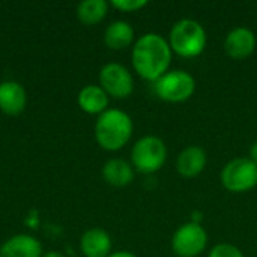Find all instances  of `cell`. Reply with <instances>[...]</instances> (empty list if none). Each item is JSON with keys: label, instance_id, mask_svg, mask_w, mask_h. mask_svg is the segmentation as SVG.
<instances>
[{"label": "cell", "instance_id": "6da1fadb", "mask_svg": "<svg viewBox=\"0 0 257 257\" xmlns=\"http://www.w3.org/2000/svg\"><path fill=\"white\" fill-rule=\"evenodd\" d=\"M172 53L173 51L169 41H166L161 35L145 33L133 47V66L142 78L155 83L166 72H169Z\"/></svg>", "mask_w": 257, "mask_h": 257}, {"label": "cell", "instance_id": "e0dca14e", "mask_svg": "<svg viewBox=\"0 0 257 257\" xmlns=\"http://www.w3.org/2000/svg\"><path fill=\"white\" fill-rule=\"evenodd\" d=\"M108 11L105 0H84L77 6V17L86 26H95L101 23Z\"/></svg>", "mask_w": 257, "mask_h": 257}, {"label": "cell", "instance_id": "9c48e42d", "mask_svg": "<svg viewBox=\"0 0 257 257\" xmlns=\"http://www.w3.org/2000/svg\"><path fill=\"white\" fill-rule=\"evenodd\" d=\"M256 48V35L247 27H236L230 30L224 41V50L229 57L235 60L247 59Z\"/></svg>", "mask_w": 257, "mask_h": 257}, {"label": "cell", "instance_id": "9a60e30c", "mask_svg": "<svg viewBox=\"0 0 257 257\" xmlns=\"http://www.w3.org/2000/svg\"><path fill=\"white\" fill-rule=\"evenodd\" d=\"M102 178L113 187H126L134 181V167L125 160L113 158L104 164Z\"/></svg>", "mask_w": 257, "mask_h": 257}, {"label": "cell", "instance_id": "ba28073f", "mask_svg": "<svg viewBox=\"0 0 257 257\" xmlns=\"http://www.w3.org/2000/svg\"><path fill=\"white\" fill-rule=\"evenodd\" d=\"M99 83L108 96L123 99L134 90L131 72L120 63H107L99 71Z\"/></svg>", "mask_w": 257, "mask_h": 257}, {"label": "cell", "instance_id": "7402d4cb", "mask_svg": "<svg viewBox=\"0 0 257 257\" xmlns=\"http://www.w3.org/2000/svg\"><path fill=\"white\" fill-rule=\"evenodd\" d=\"M42 257H65L62 253H59V251H48L47 254H44Z\"/></svg>", "mask_w": 257, "mask_h": 257}, {"label": "cell", "instance_id": "52a82bcc", "mask_svg": "<svg viewBox=\"0 0 257 257\" xmlns=\"http://www.w3.org/2000/svg\"><path fill=\"white\" fill-rule=\"evenodd\" d=\"M208 244V233L200 223L182 224L172 238V248L179 257H197Z\"/></svg>", "mask_w": 257, "mask_h": 257}, {"label": "cell", "instance_id": "7a4b0ae2", "mask_svg": "<svg viewBox=\"0 0 257 257\" xmlns=\"http://www.w3.org/2000/svg\"><path fill=\"white\" fill-rule=\"evenodd\" d=\"M133 120L130 114L117 108H107L95 123V139L98 145L110 152L122 149L133 136Z\"/></svg>", "mask_w": 257, "mask_h": 257}, {"label": "cell", "instance_id": "7c38bea8", "mask_svg": "<svg viewBox=\"0 0 257 257\" xmlns=\"http://www.w3.org/2000/svg\"><path fill=\"white\" fill-rule=\"evenodd\" d=\"M208 163L206 152L199 146H188L185 148L176 160L178 173L184 178H196L200 175Z\"/></svg>", "mask_w": 257, "mask_h": 257}, {"label": "cell", "instance_id": "ffe728a7", "mask_svg": "<svg viewBox=\"0 0 257 257\" xmlns=\"http://www.w3.org/2000/svg\"><path fill=\"white\" fill-rule=\"evenodd\" d=\"M250 160L257 164V142H254L250 148Z\"/></svg>", "mask_w": 257, "mask_h": 257}, {"label": "cell", "instance_id": "5bb4252c", "mask_svg": "<svg viewBox=\"0 0 257 257\" xmlns=\"http://www.w3.org/2000/svg\"><path fill=\"white\" fill-rule=\"evenodd\" d=\"M78 105L87 114H102L108 107V95L101 86L89 84L80 90Z\"/></svg>", "mask_w": 257, "mask_h": 257}, {"label": "cell", "instance_id": "277c9868", "mask_svg": "<svg viewBox=\"0 0 257 257\" xmlns=\"http://www.w3.org/2000/svg\"><path fill=\"white\" fill-rule=\"evenodd\" d=\"M167 160V149L161 139L155 136H146L137 140L131 151L133 167L145 175L158 172Z\"/></svg>", "mask_w": 257, "mask_h": 257}, {"label": "cell", "instance_id": "30bf717a", "mask_svg": "<svg viewBox=\"0 0 257 257\" xmlns=\"http://www.w3.org/2000/svg\"><path fill=\"white\" fill-rule=\"evenodd\" d=\"M27 102L24 87L17 81L0 83V110L9 116H17L24 111Z\"/></svg>", "mask_w": 257, "mask_h": 257}, {"label": "cell", "instance_id": "ac0fdd59", "mask_svg": "<svg viewBox=\"0 0 257 257\" xmlns=\"http://www.w3.org/2000/svg\"><path fill=\"white\" fill-rule=\"evenodd\" d=\"M208 257H244L242 251L232 244H218L215 245Z\"/></svg>", "mask_w": 257, "mask_h": 257}, {"label": "cell", "instance_id": "8992f818", "mask_svg": "<svg viewBox=\"0 0 257 257\" xmlns=\"http://www.w3.org/2000/svg\"><path fill=\"white\" fill-rule=\"evenodd\" d=\"M221 184L232 193H245L257 185V164L250 158H235L221 170Z\"/></svg>", "mask_w": 257, "mask_h": 257}, {"label": "cell", "instance_id": "3957f363", "mask_svg": "<svg viewBox=\"0 0 257 257\" xmlns=\"http://www.w3.org/2000/svg\"><path fill=\"white\" fill-rule=\"evenodd\" d=\"M208 36L203 26L191 18L179 20L170 30L169 45L181 57H197L206 48Z\"/></svg>", "mask_w": 257, "mask_h": 257}, {"label": "cell", "instance_id": "44dd1931", "mask_svg": "<svg viewBox=\"0 0 257 257\" xmlns=\"http://www.w3.org/2000/svg\"><path fill=\"white\" fill-rule=\"evenodd\" d=\"M108 257H137L136 254L130 253V251H116V253H111Z\"/></svg>", "mask_w": 257, "mask_h": 257}, {"label": "cell", "instance_id": "8fae6325", "mask_svg": "<svg viewBox=\"0 0 257 257\" xmlns=\"http://www.w3.org/2000/svg\"><path fill=\"white\" fill-rule=\"evenodd\" d=\"M0 257H42V245L35 236L15 235L3 242Z\"/></svg>", "mask_w": 257, "mask_h": 257}, {"label": "cell", "instance_id": "d6986e66", "mask_svg": "<svg viewBox=\"0 0 257 257\" xmlns=\"http://www.w3.org/2000/svg\"><path fill=\"white\" fill-rule=\"evenodd\" d=\"M111 5L123 12H136L148 5L146 0H113Z\"/></svg>", "mask_w": 257, "mask_h": 257}, {"label": "cell", "instance_id": "2e32d148", "mask_svg": "<svg viewBox=\"0 0 257 257\" xmlns=\"http://www.w3.org/2000/svg\"><path fill=\"white\" fill-rule=\"evenodd\" d=\"M134 41V29L123 20L113 21L108 24L104 33V42L111 50H123Z\"/></svg>", "mask_w": 257, "mask_h": 257}, {"label": "cell", "instance_id": "5b68a950", "mask_svg": "<svg viewBox=\"0 0 257 257\" xmlns=\"http://www.w3.org/2000/svg\"><path fill=\"white\" fill-rule=\"evenodd\" d=\"M194 90V77L182 69L169 71L155 81L157 96L167 102H184L193 96Z\"/></svg>", "mask_w": 257, "mask_h": 257}, {"label": "cell", "instance_id": "4fadbf2b", "mask_svg": "<svg viewBox=\"0 0 257 257\" xmlns=\"http://www.w3.org/2000/svg\"><path fill=\"white\" fill-rule=\"evenodd\" d=\"M80 248L86 257H108L111 254V238L105 230L93 227L83 233Z\"/></svg>", "mask_w": 257, "mask_h": 257}]
</instances>
